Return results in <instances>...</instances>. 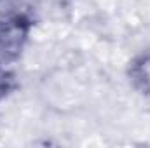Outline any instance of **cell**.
<instances>
[{
  "mask_svg": "<svg viewBox=\"0 0 150 148\" xmlns=\"http://www.w3.org/2000/svg\"><path fill=\"white\" fill-rule=\"evenodd\" d=\"M26 30L18 19L4 25L0 28V59H11L12 56H16L23 45Z\"/></svg>",
  "mask_w": 150,
  "mask_h": 148,
  "instance_id": "cell-1",
  "label": "cell"
},
{
  "mask_svg": "<svg viewBox=\"0 0 150 148\" xmlns=\"http://www.w3.org/2000/svg\"><path fill=\"white\" fill-rule=\"evenodd\" d=\"M131 78L140 91L150 92V56H143L134 61L131 68Z\"/></svg>",
  "mask_w": 150,
  "mask_h": 148,
  "instance_id": "cell-2",
  "label": "cell"
}]
</instances>
